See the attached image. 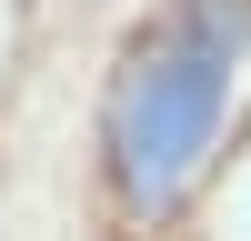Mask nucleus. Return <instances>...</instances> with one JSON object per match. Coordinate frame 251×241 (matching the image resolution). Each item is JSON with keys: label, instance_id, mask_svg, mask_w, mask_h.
<instances>
[{"label": "nucleus", "instance_id": "nucleus-1", "mask_svg": "<svg viewBox=\"0 0 251 241\" xmlns=\"http://www.w3.org/2000/svg\"><path fill=\"white\" fill-rule=\"evenodd\" d=\"M231 111V60L211 40H151L111 91V181L131 211H171L191 171L211 161Z\"/></svg>", "mask_w": 251, "mask_h": 241}]
</instances>
